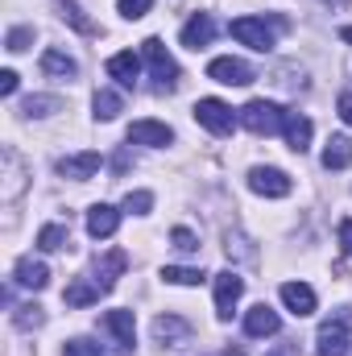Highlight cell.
I'll list each match as a JSON object with an SVG mask.
<instances>
[{
  "label": "cell",
  "instance_id": "1f68e13d",
  "mask_svg": "<svg viewBox=\"0 0 352 356\" xmlns=\"http://www.w3.org/2000/svg\"><path fill=\"white\" fill-rule=\"evenodd\" d=\"M116 8H120V17L137 21V17H145V13H150V0H116Z\"/></svg>",
  "mask_w": 352,
  "mask_h": 356
},
{
  "label": "cell",
  "instance_id": "ab89813d",
  "mask_svg": "<svg viewBox=\"0 0 352 356\" xmlns=\"http://www.w3.org/2000/svg\"><path fill=\"white\" fill-rule=\"evenodd\" d=\"M269 356H278V353H269Z\"/></svg>",
  "mask_w": 352,
  "mask_h": 356
},
{
  "label": "cell",
  "instance_id": "4dcf8cb0",
  "mask_svg": "<svg viewBox=\"0 0 352 356\" xmlns=\"http://www.w3.org/2000/svg\"><path fill=\"white\" fill-rule=\"evenodd\" d=\"M63 356H104V353H99V344H91V340H67V344H63Z\"/></svg>",
  "mask_w": 352,
  "mask_h": 356
},
{
  "label": "cell",
  "instance_id": "e0dca14e",
  "mask_svg": "<svg viewBox=\"0 0 352 356\" xmlns=\"http://www.w3.org/2000/svg\"><path fill=\"white\" fill-rule=\"evenodd\" d=\"M278 327H282V319H278V311H269L265 302H257V307L245 315V332L257 336V340H262V336H278Z\"/></svg>",
  "mask_w": 352,
  "mask_h": 356
},
{
  "label": "cell",
  "instance_id": "9c48e42d",
  "mask_svg": "<svg viewBox=\"0 0 352 356\" xmlns=\"http://www.w3.org/2000/svg\"><path fill=\"white\" fill-rule=\"evenodd\" d=\"M249 186L265 195V199H282V195H290V178L282 175V170H273V166H257V170H249Z\"/></svg>",
  "mask_w": 352,
  "mask_h": 356
},
{
  "label": "cell",
  "instance_id": "3957f363",
  "mask_svg": "<svg viewBox=\"0 0 352 356\" xmlns=\"http://www.w3.org/2000/svg\"><path fill=\"white\" fill-rule=\"evenodd\" d=\"M241 124H245L253 137H273V133H282L286 112H282L278 104H269V99H249V104L241 108Z\"/></svg>",
  "mask_w": 352,
  "mask_h": 356
},
{
  "label": "cell",
  "instance_id": "8d00e7d4",
  "mask_svg": "<svg viewBox=\"0 0 352 356\" xmlns=\"http://www.w3.org/2000/svg\"><path fill=\"white\" fill-rule=\"evenodd\" d=\"M340 120H344V124H352V91H344V95H340Z\"/></svg>",
  "mask_w": 352,
  "mask_h": 356
},
{
  "label": "cell",
  "instance_id": "d4e9b609",
  "mask_svg": "<svg viewBox=\"0 0 352 356\" xmlns=\"http://www.w3.org/2000/svg\"><path fill=\"white\" fill-rule=\"evenodd\" d=\"M71 245V232L63 228V224H46L42 232H38V249L42 253H58V249H67Z\"/></svg>",
  "mask_w": 352,
  "mask_h": 356
},
{
  "label": "cell",
  "instance_id": "ffe728a7",
  "mask_svg": "<svg viewBox=\"0 0 352 356\" xmlns=\"http://www.w3.org/2000/svg\"><path fill=\"white\" fill-rule=\"evenodd\" d=\"M125 266H129V257H125L120 249H112V253H104V257L95 261V282H99L104 290H112V286H116V277L125 273Z\"/></svg>",
  "mask_w": 352,
  "mask_h": 356
},
{
  "label": "cell",
  "instance_id": "7a4b0ae2",
  "mask_svg": "<svg viewBox=\"0 0 352 356\" xmlns=\"http://www.w3.org/2000/svg\"><path fill=\"white\" fill-rule=\"evenodd\" d=\"M273 29H286V17H273V25H265V17H237L232 21V38L249 50H273Z\"/></svg>",
  "mask_w": 352,
  "mask_h": 356
},
{
  "label": "cell",
  "instance_id": "d6986e66",
  "mask_svg": "<svg viewBox=\"0 0 352 356\" xmlns=\"http://www.w3.org/2000/svg\"><path fill=\"white\" fill-rule=\"evenodd\" d=\"M282 133H286V145H290L294 154H303V149L311 145V120H307V116H298V112H286Z\"/></svg>",
  "mask_w": 352,
  "mask_h": 356
},
{
  "label": "cell",
  "instance_id": "6da1fadb",
  "mask_svg": "<svg viewBox=\"0 0 352 356\" xmlns=\"http://www.w3.org/2000/svg\"><path fill=\"white\" fill-rule=\"evenodd\" d=\"M352 340V311H332V319H323L319 336H315V353L319 356H349Z\"/></svg>",
  "mask_w": 352,
  "mask_h": 356
},
{
  "label": "cell",
  "instance_id": "52a82bcc",
  "mask_svg": "<svg viewBox=\"0 0 352 356\" xmlns=\"http://www.w3.org/2000/svg\"><path fill=\"white\" fill-rule=\"evenodd\" d=\"M241 294H245V277H237L232 269L216 273V315H220V319H232Z\"/></svg>",
  "mask_w": 352,
  "mask_h": 356
},
{
  "label": "cell",
  "instance_id": "8992f818",
  "mask_svg": "<svg viewBox=\"0 0 352 356\" xmlns=\"http://www.w3.org/2000/svg\"><path fill=\"white\" fill-rule=\"evenodd\" d=\"M207 79L224 83V88H249L253 83V67L241 58H211L207 63Z\"/></svg>",
  "mask_w": 352,
  "mask_h": 356
},
{
  "label": "cell",
  "instance_id": "8fae6325",
  "mask_svg": "<svg viewBox=\"0 0 352 356\" xmlns=\"http://www.w3.org/2000/svg\"><path fill=\"white\" fill-rule=\"evenodd\" d=\"M104 166V158L95 154V149H83V154H71V158H58V175L63 178H75V182H83L91 178L95 170Z\"/></svg>",
  "mask_w": 352,
  "mask_h": 356
},
{
  "label": "cell",
  "instance_id": "f1b7e54d",
  "mask_svg": "<svg viewBox=\"0 0 352 356\" xmlns=\"http://www.w3.org/2000/svg\"><path fill=\"white\" fill-rule=\"evenodd\" d=\"M54 108H58L54 95H29V99H25V116H50Z\"/></svg>",
  "mask_w": 352,
  "mask_h": 356
},
{
  "label": "cell",
  "instance_id": "f35d334b",
  "mask_svg": "<svg viewBox=\"0 0 352 356\" xmlns=\"http://www.w3.org/2000/svg\"><path fill=\"white\" fill-rule=\"evenodd\" d=\"M328 4H344V0H328Z\"/></svg>",
  "mask_w": 352,
  "mask_h": 356
},
{
  "label": "cell",
  "instance_id": "ac0fdd59",
  "mask_svg": "<svg viewBox=\"0 0 352 356\" xmlns=\"http://www.w3.org/2000/svg\"><path fill=\"white\" fill-rule=\"evenodd\" d=\"M154 336H158L162 344H186V340H191V323L178 319V315H158V319H154Z\"/></svg>",
  "mask_w": 352,
  "mask_h": 356
},
{
  "label": "cell",
  "instance_id": "836d02e7",
  "mask_svg": "<svg viewBox=\"0 0 352 356\" xmlns=\"http://www.w3.org/2000/svg\"><path fill=\"white\" fill-rule=\"evenodd\" d=\"M4 42H8V50H13V54H17V50H25V46H29V42H33V29H25V25H21V29H13V33H8V38H4Z\"/></svg>",
  "mask_w": 352,
  "mask_h": 356
},
{
  "label": "cell",
  "instance_id": "30bf717a",
  "mask_svg": "<svg viewBox=\"0 0 352 356\" xmlns=\"http://www.w3.org/2000/svg\"><path fill=\"white\" fill-rule=\"evenodd\" d=\"M129 141H133V145L162 149V145H170V141H175V133H170V124H162V120H137V124L129 129Z\"/></svg>",
  "mask_w": 352,
  "mask_h": 356
},
{
  "label": "cell",
  "instance_id": "d590c367",
  "mask_svg": "<svg viewBox=\"0 0 352 356\" xmlns=\"http://www.w3.org/2000/svg\"><path fill=\"white\" fill-rule=\"evenodd\" d=\"M17 91V71H0V95H13Z\"/></svg>",
  "mask_w": 352,
  "mask_h": 356
},
{
  "label": "cell",
  "instance_id": "83f0119b",
  "mask_svg": "<svg viewBox=\"0 0 352 356\" xmlns=\"http://www.w3.org/2000/svg\"><path fill=\"white\" fill-rule=\"evenodd\" d=\"M150 207H154V195H150V191H129V195H125V211H129V216H145Z\"/></svg>",
  "mask_w": 352,
  "mask_h": 356
},
{
  "label": "cell",
  "instance_id": "ba28073f",
  "mask_svg": "<svg viewBox=\"0 0 352 356\" xmlns=\"http://www.w3.org/2000/svg\"><path fill=\"white\" fill-rule=\"evenodd\" d=\"M99 327H104V332H112V340L120 344V353H133V344H137V327H133V311H104V319H99Z\"/></svg>",
  "mask_w": 352,
  "mask_h": 356
},
{
  "label": "cell",
  "instance_id": "603a6c76",
  "mask_svg": "<svg viewBox=\"0 0 352 356\" xmlns=\"http://www.w3.org/2000/svg\"><path fill=\"white\" fill-rule=\"evenodd\" d=\"M352 166V137H332L323 149V170H349Z\"/></svg>",
  "mask_w": 352,
  "mask_h": 356
},
{
  "label": "cell",
  "instance_id": "9a60e30c",
  "mask_svg": "<svg viewBox=\"0 0 352 356\" xmlns=\"http://www.w3.org/2000/svg\"><path fill=\"white\" fill-rule=\"evenodd\" d=\"M282 302L303 319V315H311V311H315V290H311L307 282H286V286H282Z\"/></svg>",
  "mask_w": 352,
  "mask_h": 356
},
{
  "label": "cell",
  "instance_id": "74e56055",
  "mask_svg": "<svg viewBox=\"0 0 352 356\" xmlns=\"http://www.w3.org/2000/svg\"><path fill=\"white\" fill-rule=\"evenodd\" d=\"M340 38H344V42H352V29H340Z\"/></svg>",
  "mask_w": 352,
  "mask_h": 356
},
{
  "label": "cell",
  "instance_id": "5b68a950",
  "mask_svg": "<svg viewBox=\"0 0 352 356\" xmlns=\"http://www.w3.org/2000/svg\"><path fill=\"white\" fill-rule=\"evenodd\" d=\"M195 120H199L207 133L228 137V133H232V124H237V112H232L224 99H199V104H195Z\"/></svg>",
  "mask_w": 352,
  "mask_h": 356
},
{
  "label": "cell",
  "instance_id": "484cf974",
  "mask_svg": "<svg viewBox=\"0 0 352 356\" xmlns=\"http://www.w3.org/2000/svg\"><path fill=\"white\" fill-rule=\"evenodd\" d=\"M162 277H166V282H175V286H199V282H203V273H199V269H191V266H166V269H162Z\"/></svg>",
  "mask_w": 352,
  "mask_h": 356
},
{
  "label": "cell",
  "instance_id": "277c9868",
  "mask_svg": "<svg viewBox=\"0 0 352 356\" xmlns=\"http://www.w3.org/2000/svg\"><path fill=\"white\" fill-rule=\"evenodd\" d=\"M141 58L150 63V71H154V79H158V88L162 91L178 88V63L170 58V50H166L158 38H145V42H141Z\"/></svg>",
  "mask_w": 352,
  "mask_h": 356
},
{
  "label": "cell",
  "instance_id": "e575fe53",
  "mask_svg": "<svg viewBox=\"0 0 352 356\" xmlns=\"http://www.w3.org/2000/svg\"><path fill=\"white\" fill-rule=\"evenodd\" d=\"M340 249L344 257H352V220H340Z\"/></svg>",
  "mask_w": 352,
  "mask_h": 356
},
{
  "label": "cell",
  "instance_id": "4316f807",
  "mask_svg": "<svg viewBox=\"0 0 352 356\" xmlns=\"http://www.w3.org/2000/svg\"><path fill=\"white\" fill-rule=\"evenodd\" d=\"M54 4H58V13H63V17H67L79 33H91V21L79 13V4H75V0H54Z\"/></svg>",
  "mask_w": 352,
  "mask_h": 356
},
{
  "label": "cell",
  "instance_id": "5bb4252c",
  "mask_svg": "<svg viewBox=\"0 0 352 356\" xmlns=\"http://www.w3.org/2000/svg\"><path fill=\"white\" fill-rule=\"evenodd\" d=\"M108 75H112L120 88H133V79L141 75V58H137L133 50H120V54L108 58Z\"/></svg>",
  "mask_w": 352,
  "mask_h": 356
},
{
  "label": "cell",
  "instance_id": "7402d4cb",
  "mask_svg": "<svg viewBox=\"0 0 352 356\" xmlns=\"http://www.w3.org/2000/svg\"><path fill=\"white\" fill-rule=\"evenodd\" d=\"M42 71L54 75V79H75V75H79V63H75L71 54H63V50H46V54H42Z\"/></svg>",
  "mask_w": 352,
  "mask_h": 356
},
{
  "label": "cell",
  "instance_id": "7c38bea8",
  "mask_svg": "<svg viewBox=\"0 0 352 356\" xmlns=\"http://www.w3.org/2000/svg\"><path fill=\"white\" fill-rule=\"evenodd\" d=\"M211 33H216V21H211L207 13H195V17L182 25V33H178V38H182V46H186V50H203V46L211 42Z\"/></svg>",
  "mask_w": 352,
  "mask_h": 356
},
{
  "label": "cell",
  "instance_id": "2e32d148",
  "mask_svg": "<svg viewBox=\"0 0 352 356\" xmlns=\"http://www.w3.org/2000/svg\"><path fill=\"white\" fill-rule=\"evenodd\" d=\"M99 294H108V290H104L95 277L83 273V277H75V282L67 286V294H63V298H67V307H91V302H99Z\"/></svg>",
  "mask_w": 352,
  "mask_h": 356
},
{
  "label": "cell",
  "instance_id": "f546056e",
  "mask_svg": "<svg viewBox=\"0 0 352 356\" xmlns=\"http://www.w3.org/2000/svg\"><path fill=\"white\" fill-rule=\"evenodd\" d=\"M13 323H17V327H25V332H29V327H38V323H42V307H17Z\"/></svg>",
  "mask_w": 352,
  "mask_h": 356
},
{
  "label": "cell",
  "instance_id": "cb8c5ba5",
  "mask_svg": "<svg viewBox=\"0 0 352 356\" xmlns=\"http://www.w3.org/2000/svg\"><path fill=\"white\" fill-rule=\"evenodd\" d=\"M91 108H95V120H116V116L125 112V99H120V91L99 88L95 99H91Z\"/></svg>",
  "mask_w": 352,
  "mask_h": 356
},
{
  "label": "cell",
  "instance_id": "44dd1931",
  "mask_svg": "<svg viewBox=\"0 0 352 356\" xmlns=\"http://www.w3.org/2000/svg\"><path fill=\"white\" fill-rule=\"evenodd\" d=\"M13 273H17V282H21L25 290H46V282H50V269H46V261H33V257H21Z\"/></svg>",
  "mask_w": 352,
  "mask_h": 356
},
{
  "label": "cell",
  "instance_id": "4fadbf2b",
  "mask_svg": "<svg viewBox=\"0 0 352 356\" xmlns=\"http://www.w3.org/2000/svg\"><path fill=\"white\" fill-rule=\"evenodd\" d=\"M120 228V211L116 207H108V203H95L88 211V232L95 236V241H104V236H112Z\"/></svg>",
  "mask_w": 352,
  "mask_h": 356
},
{
  "label": "cell",
  "instance_id": "d6a6232c",
  "mask_svg": "<svg viewBox=\"0 0 352 356\" xmlns=\"http://www.w3.org/2000/svg\"><path fill=\"white\" fill-rule=\"evenodd\" d=\"M170 241H175V249H182V253H195V249H199V241H195V232H191V228H175V232H170Z\"/></svg>",
  "mask_w": 352,
  "mask_h": 356
}]
</instances>
